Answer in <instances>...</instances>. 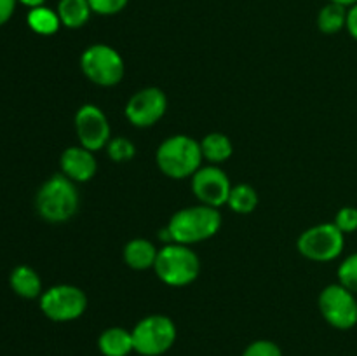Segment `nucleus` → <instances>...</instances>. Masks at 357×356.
Segmentation results:
<instances>
[{
  "mask_svg": "<svg viewBox=\"0 0 357 356\" xmlns=\"http://www.w3.org/2000/svg\"><path fill=\"white\" fill-rule=\"evenodd\" d=\"M335 225L344 234H351L357 230V208L354 206H344L337 212L333 220Z\"/></svg>",
  "mask_w": 357,
  "mask_h": 356,
  "instance_id": "obj_24",
  "label": "nucleus"
},
{
  "mask_svg": "<svg viewBox=\"0 0 357 356\" xmlns=\"http://www.w3.org/2000/svg\"><path fill=\"white\" fill-rule=\"evenodd\" d=\"M347 7L330 2L317 14V28L324 35H335L347 27Z\"/></svg>",
  "mask_w": 357,
  "mask_h": 356,
  "instance_id": "obj_19",
  "label": "nucleus"
},
{
  "mask_svg": "<svg viewBox=\"0 0 357 356\" xmlns=\"http://www.w3.org/2000/svg\"><path fill=\"white\" fill-rule=\"evenodd\" d=\"M317 306L324 321L337 330H351L357 325L356 293L340 283L324 286L317 299Z\"/></svg>",
  "mask_w": 357,
  "mask_h": 356,
  "instance_id": "obj_9",
  "label": "nucleus"
},
{
  "mask_svg": "<svg viewBox=\"0 0 357 356\" xmlns=\"http://www.w3.org/2000/svg\"><path fill=\"white\" fill-rule=\"evenodd\" d=\"M9 285L13 292L21 299H37L44 292L40 276L30 265H16L9 276Z\"/></svg>",
  "mask_w": 357,
  "mask_h": 356,
  "instance_id": "obj_16",
  "label": "nucleus"
},
{
  "mask_svg": "<svg viewBox=\"0 0 357 356\" xmlns=\"http://www.w3.org/2000/svg\"><path fill=\"white\" fill-rule=\"evenodd\" d=\"M79 206L80 195L75 181L63 173L49 177L35 194V209L49 223L70 222L79 212Z\"/></svg>",
  "mask_w": 357,
  "mask_h": 356,
  "instance_id": "obj_2",
  "label": "nucleus"
},
{
  "mask_svg": "<svg viewBox=\"0 0 357 356\" xmlns=\"http://www.w3.org/2000/svg\"><path fill=\"white\" fill-rule=\"evenodd\" d=\"M129 0H89L93 13L100 16H115L128 7Z\"/></svg>",
  "mask_w": 357,
  "mask_h": 356,
  "instance_id": "obj_26",
  "label": "nucleus"
},
{
  "mask_svg": "<svg viewBox=\"0 0 357 356\" xmlns=\"http://www.w3.org/2000/svg\"><path fill=\"white\" fill-rule=\"evenodd\" d=\"M105 150H107V156L117 164L129 163V161L135 159L136 156L135 143L129 138H126V136H114V138L108 142Z\"/></svg>",
  "mask_w": 357,
  "mask_h": 356,
  "instance_id": "obj_22",
  "label": "nucleus"
},
{
  "mask_svg": "<svg viewBox=\"0 0 357 356\" xmlns=\"http://www.w3.org/2000/svg\"><path fill=\"white\" fill-rule=\"evenodd\" d=\"M201 150L204 161L211 164H222L229 161L234 154L232 140L223 133H209L201 140Z\"/></svg>",
  "mask_w": 357,
  "mask_h": 356,
  "instance_id": "obj_18",
  "label": "nucleus"
},
{
  "mask_svg": "<svg viewBox=\"0 0 357 356\" xmlns=\"http://www.w3.org/2000/svg\"><path fill=\"white\" fill-rule=\"evenodd\" d=\"M98 349L103 356H129L135 351L132 332L122 327L105 328L98 337Z\"/></svg>",
  "mask_w": 357,
  "mask_h": 356,
  "instance_id": "obj_15",
  "label": "nucleus"
},
{
  "mask_svg": "<svg viewBox=\"0 0 357 356\" xmlns=\"http://www.w3.org/2000/svg\"><path fill=\"white\" fill-rule=\"evenodd\" d=\"M337 276L340 285H344L345 288L357 295V251L342 260V264L338 265Z\"/></svg>",
  "mask_w": 357,
  "mask_h": 356,
  "instance_id": "obj_23",
  "label": "nucleus"
},
{
  "mask_svg": "<svg viewBox=\"0 0 357 356\" xmlns=\"http://www.w3.org/2000/svg\"><path fill=\"white\" fill-rule=\"evenodd\" d=\"M232 187L229 175L216 164L201 166L192 177V192L197 198L199 205L211 206V208L220 209L227 205Z\"/></svg>",
  "mask_w": 357,
  "mask_h": 356,
  "instance_id": "obj_12",
  "label": "nucleus"
},
{
  "mask_svg": "<svg viewBox=\"0 0 357 356\" xmlns=\"http://www.w3.org/2000/svg\"><path fill=\"white\" fill-rule=\"evenodd\" d=\"M80 70L100 87H114L124 79L126 63L121 52L108 44H93L80 54Z\"/></svg>",
  "mask_w": 357,
  "mask_h": 356,
  "instance_id": "obj_5",
  "label": "nucleus"
},
{
  "mask_svg": "<svg viewBox=\"0 0 357 356\" xmlns=\"http://www.w3.org/2000/svg\"><path fill=\"white\" fill-rule=\"evenodd\" d=\"M59 168L66 178L75 184H86L94 178L98 171V163L94 152L84 149L82 145H73L63 150L59 157Z\"/></svg>",
  "mask_w": 357,
  "mask_h": 356,
  "instance_id": "obj_13",
  "label": "nucleus"
},
{
  "mask_svg": "<svg viewBox=\"0 0 357 356\" xmlns=\"http://www.w3.org/2000/svg\"><path fill=\"white\" fill-rule=\"evenodd\" d=\"M73 124H75L79 145L91 150V152L107 149L108 142L112 140V128L107 114L98 105H80L79 110L75 112Z\"/></svg>",
  "mask_w": 357,
  "mask_h": 356,
  "instance_id": "obj_10",
  "label": "nucleus"
},
{
  "mask_svg": "<svg viewBox=\"0 0 357 356\" xmlns=\"http://www.w3.org/2000/svg\"><path fill=\"white\" fill-rule=\"evenodd\" d=\"M38 306L47 320L56 323H68L82 318L87 309V295L82 288L68 283L54 285L44 290L38 297Z\"/></svg>",
  "mask_w": 357,
  "mask_h": 356,
  "instance_id": "obj_8",
  "label": "nucleus"
},
{
  "mask_svg": "<svg viewBox=\"0 0 357 356\" xmlns=\"http://www.w3.org/2000/svg\"><path fill=\"white\" fill-rule=\"evenodd\" d=\"M345 246V234L333 222H323L303 230L296 239V250L310 262L337 260Z\"/></svg>",
  "mask_w": 357,
  "mask_h": 356,
  "instance_id": "obj_7",
  "label": "nucleus"
},
{
  "mask_svg": "<svg viewBox=\"0 0 357 356\" xmlns=\"http://www.w3.org/2000/svg\"><path fill=\"white\" fill-rule=\"evenodd\" d=\"M135 351L142 356H160L176 342V325L166 314H150L142 318L132 328Z\"/></svg>",
  "mask_w": 357,
  "mask_h": 356,
  "instance_id": "obj_6",
  "label": "nucleus"
},
{
  "mask_svg": "<svg viewBox=\"0 0 357 356\" xmlns=\"http://www.w3.org/2000/svg\"><path fill=\"white\" fill-rule=\"evenodd\" d=\"M26 23L31 31H35L37 35H44V37L54 35L59 30V27H61L58 13L45 6L30 9L26 16Z\"/></svg>",
  "mask_w": 357,
  "mask_h": 356,
  "instance_id": "obj_20",
  "label": "nucleus"
},
{
  "mask_svg": "<svg viewBox=\"0 0 357 356\" xmlns=\"http://www.w3.org/2000/svg\"><path fill=\"white\" fill-rule=\"evenodd\" d=\"M56 13L61 21V27L77 30L87 24L93 9L89 6V0H59Z\"/></svg>",
  "mask_w": 357,
  "mask_h": 356,
  "instance_id": "obj_17",
  "label": "nucleus"
},
{
  "mask_svg": "<svg viewBox=\"0 0 357 356\" xmlns=\"http://www.w3.org/2000/svg\"><path fill=\"white\" fill-rule=\"evenodd\" d=\"M153 271L164 285L181 288L192 285L199 278L201 260L199 255L187 244L167 243L159 248Z\"/></svg>",
  "mask_w": 357,
  "mask_h": 356,
  "instance_id": "obj_4",
  "label": "nucleus"
},
{
  "mask_svg": "<svg viewBox=\"0 0 357 356\" xmlns=\"http://www.w3.org/2000/svg\"><path fill=\"white\" fill-rule=\"evenodd\" d=\"M330 2H335V3H340V6H344V7H352V6H356L357 3V0H330Z\"/></svg>",
  "mask_w": 357,
  "mask_h": 356,
  "instance_id": "obj_30",
  "label": "nucleus"
},
{
  "mask_svg": "<svg viewBox=\"0 0 357 356\" xmlns=\"http://www.w3.org/2000/svg\"><path fill=\"white\" fill-rule=\"evenodd\" d=\"M201 142L188 135H173L164 140L155 152L160 173L173 180L192 178L202 166Z\"/></svg>",
  "mask_w": 357,
  "mask_h": 356,
  "instance_id": "obj_3",
  "label": "nucleus"
},
{
  "mask_svg": "<svg viewBox=\"0 0 357 356\" xmlns=\"http://www.w3.org/2000/svg\"><path fill=\"white\" fill-rule=\"evenodd\" d=\"M347 31L351 34V37L357 42V3L356 6L349 7L347 13Z\"/></svg>",
  "mask_w": 357,
  "mask_h": 356,
  "instance_id": "obj_28",
  "label": "nucleus"
},
{
  "mask_svg": "<svg viewBox=\"0 0 357 356\" xmlns=\"http://www.w3.org/2000/svg\"><path fill=\"white\" fill-rule=\"evenodd\" d=\"M16 3L17 0H0V27H3L13 17Z\"/></svg>",
  "mask_w": 357,
  "mask_h": 356,
  "instance_id": "obj_27",
  "label": "nucleus"
},
{
  "mask_svg": "<svg viewBox=\"0 0 357 356\" xmlns=\"http://www.w3.org/2000/svg\"><path fill=\"white\" fill-rule=\"evenodd\" d=\"M20 3L26 6L28 9H35V7H42L45 3V0H17Z\"/></svg>",
  "mask_w": 357,
  "mask_h": 356,
  "instance_id": "obj_29",
  "label": "nucleus"
},
{
  "mask_svg": "<svg viewBox=\"0 0 357 356\" xmlns=\"http://www.w3.org/2000/svg\"><path fill=\"white\" fill-rule=\"evenodd\" d=\"M167 112V96L160 87L149 86L136 91L128 100L124 115L135 128H152Z\"/></svg>",
  "mask_w": 357,
  "mask_h": 356,
  "instance_id": "obj_11",
  "label": "nucleus"
},
{
  "mask_svg": "<svg viewBox=\"0 0 357 356\" xmlns=\"http://www.w3.org/2000/svg\"><path fill=\"white\" fill-rule=\"evenodd\" d=\"M243 356H282V351L274 341L258 339V341L251 342V344L244 349Z\"/></svg>",
  "mask_w": 357,
  "mask_h": 356,
  "instance_id": "obj_25",
  "label": "nucleus"
},
{
  "mask_svg": "<svg viewBox=\"0 0 357 356\" xmlns=\"http://www.w3.org/2000/svg\"><path fill=\"white\" fill-rule=\"evenodd\" d=\"M222 229V213L218 208L206 205L187 206L174 213L167 225L160 230V239L167 243H180L192 246L218 234Z\"/></svg>",
  "mask_w": 357,
  "mask_h": 356,
  "instance_id": "obj_1",
  "label": "nucleus"
},
{
  "mask_svg": "<svg viewBox=\"0 0 357 356\" xmlns=\"http://www.w3.org/2000/svg\"><path fill=\"white\" fill-rule=\"evenodd\" d=\"M157 253L159 248L152 241L145 239V237H135V239L128 241L122 250V257H124V264L131 267L132 271H146V269H153L157 260Z\"/></svg>",
  "mask_w": 357,
  "mask_h": 356,
  "instance_id": "obj_14",
  "label": "nucleus"
},
{
  "mask_svg": "<svg viewBox=\"0 0 357 356\" xmlns=\"http://www.w3.org/2000/svg\"><path fill=\"white\" fill-rule=\"evenodd\" d=\"M258 201H260V198H258V192L255 191V187H251L250 184H237L230 191L227 205L232 212L239 213V215H248V213H253L257 209Z\"/></svg>",
  "mask_w": 357,
  "mask_h": 356,
  "instance_id": "obj_21",
  "label": "nucleus"
}]
</instances>
